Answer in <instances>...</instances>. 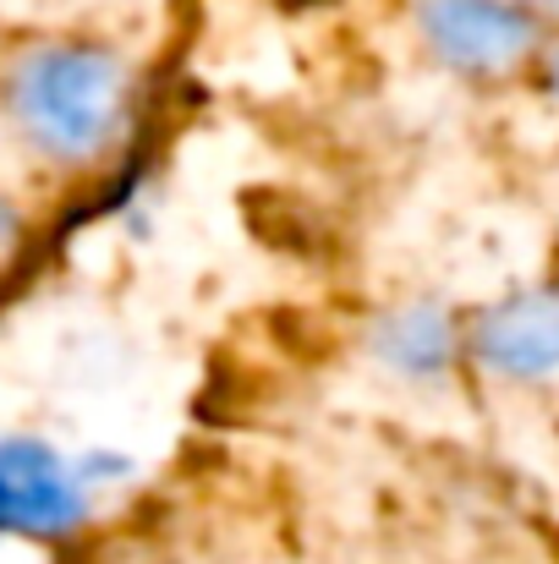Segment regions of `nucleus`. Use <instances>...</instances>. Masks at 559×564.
<instances>
[{
    "instance_id": "7ed1b4c3",
    "label": "nucleus",
    "mask_w": 559,
    "mask_h": 564,
    "mask_svg": "<svg viewBox=\"0 0 559 564\" xmlns=\"http://www.w3.org/2000/svg\"><path fill=\"white\" fill-rule=\"evenodd\" d=\"M422 33L466 72H499L533 44V22L505 0H422Z\"/></svg>"
},
{
    "instance_id": "423d86ee",
    "label": "nucleus",
    "mask_w": 559,
    "mask_h": 564,
    "mask_svg": "<svg viewBox=\"0 0 559 564\" xmlns=\"http://www.w3.org/2000/svg\"><path fill=\"white\" fill-rule=\"evenodd\" d=\"M549 83H555V94H559V50H555V66H549Z\"/></svg>"
},
{
    "instance_id": "f03ea898",
    "label": "nucleus",
    "mask_w": 559,
    "mask_h": 564,
    "mask_svg": "<svg viewBox=\"0 0 559 564\" xmlns=\"http://www.w3.org/2000/svg\"><path fill=\"white\" fill-rule=\"evenodd\" d=\"M77 521H83V488L72 466L33 438H0V532L61 538Z\"/></svg>"
},
{
    "instance_id": "39448f33",
    "label": "nucleus",
    "mask_w": 559,
    "mask_h": 564,
    "mask_svg": "<svg viewBox=\"0 0 559 564\" xmlns=\"http://www.w3.org/2000/svg\"><path fill=\"white\" fill-rule=\"evenodd\" d=\"M389 351H395V362H406V368H433V362H444V351H450L444 318H439V313H406V318L389 329Z\"/></svg>"
},
{
    "instance_id": "20e7f679",
    "label": "nucleus",
    "mask_w": 559,
    "mask_h": 564,
    "mask_svg": "<svg viewBox=\"0 0 559 564\" xmlns=\"http://www.w3.org/2000/svg\"><path fill=\"white\" fill-rule=\"evenodd\" d=\"M477 351L488 368L510 378L559 373V291H533L499 302L477 324Z\"/></svg>"
},
{
    "instance_id": "f257e3e1",
    "label": "nucleus",
    "mask_w": 559,
    "mask_h": 564,
    "mask_svg": "<svg viewBox=\"0 0 559 564\" xmlns=\"http://www.w3.org/2000/svg\"><path fill=\"white\" fill-rule=\"evenodd\" d=\"M11 105L39 149L83 160L116 138L121 105H127V77H121V61L105 50H77V44L33 50L17 66Z\"/></svg>"
},
{
    "instance_id": "0eeeda50",
    "label": "nucleus",
    "mask_w": 559,
    "mask_h": 564,
    "mask_svg": "<svg viewBox=\"0 0 559 564\" xmlns=\"http://www.w3.org/2000/svg\"><path fill=\"white\" fill-rule=\"evenodd\" d=\"M0 208H6V203H0ZM0 236H6V214H0Z\"/></svg>"
}]
</instances>
